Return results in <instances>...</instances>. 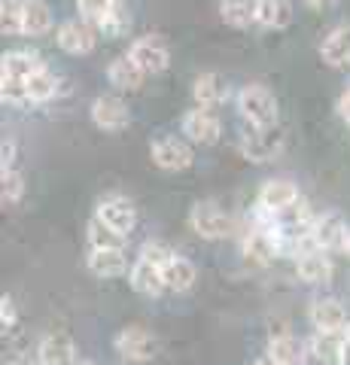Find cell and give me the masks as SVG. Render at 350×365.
<instances>
[{
  "instance_id": "6da1fadb",
  "label": "cell",
  "mask_w": 350,
  "mask_h": 365,
  "mask_svg": "<svg viewBox=\"0 0 350 365\" xmlns=\"http://www.w3.org/2000/svg\"><path fill=\"white\" fill-rule=\"evenodd\" d=\"M177 253L162 241H146L140 247L138 262L128 271V283L131 289L143 295V299H159V295L168 289L165 287V265L171 262Z\"/></svg>"
},
{
  "instance_id": "60d3db41",
  "label": "cell",
  "mask_w": 350,
  "mask_h": 365,
  "mask_svg": "<svg viewBox=\"0 0 350 365\" xmlns=\"http://www.w3.org/2000/svg\"><path fill=\"white\" fill-rule=\"evenodd\" d=\"M341 365H350V341H344V353H341Z\"/></svg>"
},
{
  "instance_id": "484cf974",
  "label": "cell",
  "mask_w": 350,
  "mask_h": 365,
  "mask_svg": "<svg viewBox=\"0 0 350 365\" xmlns=\"http://www.w3.org/2000/svg\"><path fill=\"white\" fill-rule=\"evenodd\" d=\"M86 244H88V250H125L128 237L113 232L107 222H101L98 216H92L86 225Z\"/></svg>"
},
{
  "instance_id": "4dcf8cb0",
  "label": "cell",
  "mask_w": 350,
  "mask_h": 365,
  "mask_svg": "<svg viewBox=\"0 0 350 365\" xmlns=\"http://www.w3.org/2000/svg\"><path fill=\"white\" fill-rule=\"evenodd\" d=\"M21 195H25V177L21 170H0V198H4V207L6 204H19Z\"/></svg>"
},
{
  "instance_id": "1f68e13d",
  "label": "cell",
  "mask_w": 350,
  "mask_h": 365,
  "mask_svg": "<svg viewBox=\"0 0 350 365\" xmlns=\"http://www.w3.org/2000/svg\"><path fill=\"white\" fill-rule=\"evenodd\" d=\"M0 98H4V104H13V107H31L28 83H25V79L0 76Z\"/></svg>"
},
{
  "instance_id": "7bdbcfd3",
  "label": "cell",
  "mask_w": 350,
  "mask_h": 365,
  "mask_svg": "<svg viewBox=\"0 0 350 365\" xmlns=\"http://www.w3.org/2000/svg\"><path fill=\"white\" fill-rule=\"evenodd\" d=\"M344 338H347V341H350V323H347V329H344Z\"/></svg>"
},
{
  "instance_id": "30bf717a",
  "label": "cell",
  "mask_w": 350,
  "mask_h": 365,
  "mask_svg": "<svg viewBox=\"0 0 350 365\" xmlns=\"http://www.w3.org/2000/svg\"><path fill=\"white\" fill-rule=\"evenodd\" d=\"M95 216L101 222H107L113 232H119V235H131L134 232V225H138V207L125 198V195H107V198H101L98 201V207H95Z\"/></svg>"
},
{
  "instance_id": "d590c367",
  "label": "cell",
  "mask_w": 350,
  "mask_h": 365,
  "mask_svg": "<svg viewBox=\"0 0 350 365\" xmlns=\"http://www.w3.org/2000/svg\"><path fill=\"white\" fill-rule=\"evenodd\" d=\"M16 168V143L4 140L0 143V170H13Z\"/></svg>"
},
{
  "instance_id": "4fadbf2b",
  "label": "cell",
  "mask_w": 350,
  "mask_h": 365,
  "mask_svg": "<svg viewBox=\"0 0 350 365\" xmlns=\"http://www.w3.org/2000/svg\"><path fill=\"white\" fill-rule=\"evenodd\" d=\"M180 131H183V137L189 143L213 146L222 137V125H220V119L213 116L210 110L195 107V110H189L183 116V122H180Z\"/></svg>"
},
{
  "instance_id": "e0dca14e",
  "label": "cell",
  "mask_w": 350,
  "mask_h": 365,
  "mask_svg": "<svg viewBox=\"0 0 350 365\" xmlns=\"http://www.w3.org/2000/svg\"><path fill=\"white\" fill-rule=\"evenodd\" d=\"M86 268L95 274L101 280H110V277H122L128 274V256L125 250H88L86 256Z\"/></svg>"
},
{
  "instance_id": "5bb4252c",
  "label": "cell",
  "mask_w": 350,
  "mask_h": 365,
  "mask_svg": "<svg viewBox=\"0 0 350 365\" xmlns=\"http://www.w3.org/2000/svg\"><path fill=\"white\" fill-rule=\"evenodd\" d=\"M296 274H299V280L304 283H311V287H326V283L332 280V259L329 253H323V250H304L302 256H296Z\"/></svg>"
},
{
  "instance_id": "ab89813d",
  "label": "cell",
  "mask_w": 350,
  "mask_h": 365,
  "mask_svg": "<svg viewBox=\"0 0 350 365\" xmlns=\"http://www.w3.org/2000/svg\"><path fill=\"white\" fill-rule=\"evenodd\" d=\"M9 365H40L37 359H31V356H19V359H13Z\"/></svg>"
},
{
  "instance_id": "5b68a950",
  "label": "cell",
  "mask_w": 350,
  "mask_h": 365,
  "mask_svg": "<svg viewBox=\"0 0 350 365\" xmlns=\"http://www.w3.org/2000/svg\"><path fill=\"white\" fill-rule=\"evenodd\" d=\"M128 58L138 64L146 76H155V73L168 71V64H171V49H168V43L159 37V34H146V37H138L131 43Z\"/></svg>"
},
{
  "instance_id": "d6986e66",
  "label": "cell",
  "mask_w": 350,
  "mask_h": 365,
  "mask_svg": "<svg viewBox=\"0 0 350 365\" xmlns=\"http://www.w3.org/2000/svg\"><path fill=\"white\" fill-rule=\"evenodd\" d=\"M192 98H195V104L201 110H213L229 98V86H225V79L217 71H207V73L195 76V83H192Z\"/></svg>"
},
{
  "instance_id": "9a60e30c",
  "label": "cell",
  "mask_w": 350,
  "mask_h": 365,
  "mask_svg": "<svg viewBox=\"0 0 350 365\" xmlns=\"http://www.w3.org/2000/svg\"><path fill=\"white\" fill-rule=\"evenodd\" d=\"M40 365H76V344L67 332H49L37 344Z\"/></svg>"
},
{
  "instance_id": "8d00e7d4",
  "label": "cell",
  "mask_w": 350,
  "mask_h": 365,
  "mask_svg": "<svg viewBox=\"0 0 350 365\" xmlns=\"http://www.w3.org/2000/svg\"><path fill=\"white\" fill-rule=\"evenodd\" d=\"M338 116H341L344 122H350V88L344 91L341 98H338Z\"/></svg>"
},
{
  "instance_id": "ffe728a7",
  "label": "cell",
  "mask_w": 350,
  "mask_h": 365,
  "mask_svg": "<svg viewBox=\"0 0 350 365\" xmlns=\"http://www.w3.org/2000/svg\"><path fill=\"white\" fill-rule=\"evenodd\" d=\"M265 353L271 359L284 362V365H302L304 359H308V341L296 338L292 332H277V335L268 338Z\"/></svg>"
},
{
  "instance_id": "83f0119b",
  "label": "cell",
  "mask_w": 350,
  "mask_h": 365,
  "mask_svg": "<svg viewBox=\"0 0 350 365\" xmlns=\"http://www.w3.org/2000/svg\"><path fill=\"white\" fill-rule=\"evenodd\" d=\"M220 16L229 28H250L256 25V0H220Z\"/></svg>"
},
{
  "instance_id": "603a6c76",
  "label": "cell",
  "mask_w": 350,
  "mask_h": 365,
  "mask_svg": "<svg viewBox=\"0 0 350 365\" xmlns=\"http://www.w3.org/2000/svg\"><path fill=\"white\" fill-rule=\"evenodd\" d=\"M49 31H52V9L43 0H25L21 4V34L43 37Z\"/></svg>"
},
{
  "instance_id": "b9f144b4",
  "label": "cell",
  "mask_w": 350,
  "mask_h": 365,
  "mask_svg": "<svg viewBox=\"0 0 350 365\" xmlns=\"http://www.w3.org/2000/svg\"><path fill=\"white\" fill-rule=\"evenodd\" d=\"M341 256L350 262V232H347V241H344V247H341Z\"/></svg>"
},
{
  "instance_id": "ac0fdd59",
  "label": "cell",
  "mask_w": 350,
  "mask_h": 365,
  "mask_svg": "<svg viewBox=\"0 0 350 365\" xmlns=\"http://www.w3.org/2000/svg\"><path fill=\"white\" fill-rule=\"evenodd\" d=\"M320 58H323V64L347 71L350 67V25H338L326 34L320 43Z\"/></svg>"
},
{
  "instance_id": "52a82bcc",
  "label": "cell",
  "mask_w": 350,
  "mask_h": 365,
  "mask_svg": "<svg viewBox=\"0 0 350 365\" xmlns=\"http://www.w3.org/2000/svg\"><path fill=\"white\" fill-rule=\"evenodd\" d=\"M88 116H92L95 128L107 131V134L125 131L131 125V110L119 95H98L92 101V107H88Z\"/></svg>"
},
{
  "instance_id": "cb8c5ba5",
  "label": "cell",
  "mask_w": 350,
  "mask_h": 365,
  "mask_svg": "<svg viewBox=\"0 0 350 365\" xmlns=\"http://www.w3.org/2000/svg\"><path fill=\"white\" fill-rule=\"evenodd\" d=\"M40 71H46V64H43L37 55L31 52H6L4 58H0V76H13V79H31L37 76Z\"/></svg>"
},
{
  "instance_id": "7c38bea8",
  "label": "cell",
  "mask_w": 350,
  "mask_h": 365,
  "mask_svg": "<svg viewBox=\"0 0 350 365\" xmlns=\"http://www.w3.org/2000/svg\"><path fill=\"white\" fill-rule=\"evenodd\" d=\"M299 201H302V195H299V186L292 180H265L262 189H259V195H256V207L280 216V213L296 207Z\"/></svg>"
},
{
  "instance_id": "d6a6232c",
  "label": "cell",
  "mask_w": 350,
  "mask_h": 365,
  "mask_svg": "<svg viewBox=\"0 0 350 365\" xmlns=\"http://www.w3.org/2000/svg\"><path fill=\"white\" fill-rule=\"evenodd\" d=\"M21 4L25 0H4L0 4V31H4V37H19L21 34Z\"/></svg>"
},
{
  "instance_id": "d4e9b609",
  "label": "cell",
  "mask_w": 350,
  "mask_h": 365,
  "mask_svg": "<svg viewBox=\"0 0 350 365\" xmlns=\"http://www.w3.org/2000/svg\"><path fill=\"white\" fill-rule=\"evenodd\" d=\"M195 280H198V271H195V265H192L189 259H183V256H174V259L165 265V287H168V292L183 295V292H189L192 287H195Z\"/></svg>"
},
{
  "instance_id": "e575fe53",
  "label": "cell",
  "mask_w": 350,
  "mask_h": 365,
  "mask_svg": "<svg viewBox=\"0 0 350 365\" xmlns=\"http://www.w3.org/2000/svg\"><path fill=\"white\" fill-rule=\"evenodd\" d=\"M16 323H19L16 302H13V295H4V299H0V326H4V332H6V329H13Z\"/></svg>"
},
{
  "instance_id": "7a4b0ae2",
  "label": "cell",
  "mask_w": 350,
  "mask_h": 365,
  "mask_svg": "<svg viewBox=\"0 0 350 365\" xmlns=\"http://www.w3.org/2000/svg\"><path fill=\"white\" fill-rule=\"evenodd\" d=\"M238 113L244 125H256V128H271V125H277L280 116L277 98L259 83H250L238 91Z\"/></svg>"
},
{
  "instance_id": "8fae6325",
  "label": "cell",
  "mask_w": 350,
  "mask_h": 365,
  "mask_svg": "<svg viewBox=\"0 0 350 365\" xmlns=\"http://www.w3.org/2000/svg\"><path fill=\"white\" fill-rule=\"evenodd\" d=\"M347 222H344V216L341 213H320V216H314V228H311V241L317 250H323V253H341V247L347 241Z\"/></svg>"
},
{
  "instance_id": "2e32d148",
  "label": "cell",
  "mask_w": 350,
  "mask_h": 365,
  "mask_svg": "<svg viewBox=\"0 0 350 365\" xmlns=\"http://www.w3.org/2000/svg\"><path fill=\"white\" fill-rule=\"evenodd\" d=\"M308 319H311L314 332H344L347 323H350L344 304L338 299H317L311 304Z\"/></svg>"
},
{
  "instance_id": "3957f363",
  "label": "cell",
  "mask_w": 350,
  "mask_h": 365,
  "mask_svg": "<svg viewBox=\"0 0 350 365\" xmlns=\"http://www.w3.org/2000/svg\"><path fill=\"white\" fill-rule=\"evenodd\" d=\"M287 143V134L280 125H271V128H256V125H244V134L238 140V150L247 162H271V158H277L280 150H284Z\"/></svg>"
},
{
  "instance_id": "277c9868",
  "label": "cell",
  "mask_w": 350,
  "mask_h": 365,
  "mask_svg": "<svg viewBox=\"0 0 350 365\" xmlns=\"http://www.w3.org/2000/svg\"><path fill=\"white\" fill-rule=\"evenodd\" d=\"M189 228L205 241H222L235 232V220L217 201H198L189 210Z\"/></svg>"
},
{
  "instance_id": "8992f818",
  "label": "cell",
  "mask_w": 350,
  "mask_h": 365,
  "mask_svg": "<svg viewBox=\"0 0 350 365\" xmlns=\"http://www.w3.org/2000/svg\"><path fill=\"white\" fill-rule=\"evenodd\" d=\"M113 347L125 362H150L159 353V341H155L143 326H125L113 338Z\"/></svg>"
},
{
  "instance_id": "836d02e7",
  "label": "cell",
  "mask_w": 350,
  "mask_h": 365,
  "mask_svg": "<svg viewBox=\"0 0 350 365\" xmlns=\"http://www.w3.org/2000/svg\"><path fill=\"white\" fill-rule=\"evenodd\" d=\"M101 31H104L107 34V37H125V34L131 31V16L125 13V9H116V13H113L110 16V21H107V25L104 28H101Z\"/></svg>"
},
{
  "instance_id": "7402d4cb",
  "label": "cell",
  "mask_w": 350,
  "mask_h": 365,
  "mask_svg": "<svg viewBox=\"0 0 350 365\" xmlns=\"http://www.w3.org/2000/svg\"><path fill=\"white\" fill-rule=\"evenodd\" d=\"M107 79H110V86H113V88H119V91H140L146 73L128 58V55H122V58L110 61V67H107Z\"/></svg>"
},
{
  "instance_id": "74e56055",
  "label": "cell",
  "mask_w": 350,
  "mask_h": 365,
  "mask_svg": "<svg viewBox=\"0 0 350 365\" xmlns=\"http://www.w3.org/2000/svg\"><path fill=\"white\" fill-rule=\"evenodd\" d=\"M332 4H335V0H304V6H311V9H326Z\"/></svg>"
},
{
  "instance_id": "9c48e42d",
  "label": "cell",
  "mask_w": 350,
  "mask_h": 365,
  "mask_svg": "<svg viewBox=\"0 0 350 365\" xmlns=\"http://www.w3.org/2000/svg\"><path fill=\"white\" fill-rule=\"evenodd\" d=\"M55 43H58V49L67 55H92L98 46V31L83 19H71V21H61L58 25Z\"/></svg>"
},
{
  "instance_id": "4316f807",
  "label": "cell",
  "mask_w": 350,
  "mask_h": 365,
  "mask_svg": "<svg viewBox=\"0 0 350 365\" xmlns=\"http://www.w3.org/2000/svg\"><path fill=\"white\" fill-rule=\"evenodd\" d=\"M292 21L289 0H256V25L259 28H287Z\"/></svg>"
},
{
  "instance_id": "ee69618b",
  "label": "cell",
  "mask_w": 350,
  "mask_h": 365,
  "mask_svg": "<svg viewBox=\"0 0 350 365\" xmlns=\"http://www.w3.org/2000/svg\"><path fill=\"white\" fill-rule=\"evenodd\" d=\"M76 365H95V362H76Z\"/></svg>"
},
{
  "instance_id": "44dd1931",
  "label": "cell",
  "mask_w": 350,
  "mask_h": 365,
  "mask_svg": "<svg viewBox=\"0 0 350 365\" xmlns=\"http://www.w3.org/2000/svg\"><path fill=\"white\" fill-rule=\"evenodd\" d=\"M344 341V332H314L308 341V353L323 365H341Z\"/></svg>"
},
{
  "instance_id": "f1b7e54d",
  "label": "cell",
  "mask_w": 350,
  "mask_h": 365,
  "mask_svg": "<svg viewBox=\"0 0 350 365\" xmlns=\"http://www.w3.org/2000/svg\"><path fill=\"white\" fill-rule=\"evenodd\" d=\"M119 6H122L119 0H76V13H80V19L88 21L95 31L104 28Z\"/></svg>"
},
{
  "instance_id": "ba28073f",
  "label": "cell",
  "mask_w": 350,
  "mask_h": 365,
  "mask_svg": "<svg viewBox=\"0 0 350 365\" xmlns=\"http://www.w3.org/2000/svg\"><path fill=\"white\" fill-rule=\"evenodd\" d=\"M150 158L155 168L162 170H186L192 162H195V153H192V146L186 137H159V140H153L150 146Z\"/></svg>"
},
{
  "instance_id": "f35d334b",
  "label": "cell",
  "mask_w": 350,
  "mask_h": 365,
  "mask_svg": "<svg viewBox=\"0 0 350 365\" xmlns=\"http://www.w3.org/2000/svg\"><path fill=\"white\" fill-rule=\"evenodd\" d=\"M253 365H284V362H277V359H271V356H268V353H265V356H259V359H256Z\"/></svg>"
},
{
  "instance_id": "f546056e",
  "label": "cell",
  "mask_w": 350,
  "mask_h": 365,
  "mask_svg": "<svg viewBox=\"0 0 350 365\" xmlns=\"http://www.w3.org/2000/svg\"><path fill=\"white\" fill-rule=\"evenodd\" d=\"M28 83V98L31 104H46V101L55 98V91H58V79H55L49 71H40L37 76L25 79Z\"/></svg>"
}]
</instances>
